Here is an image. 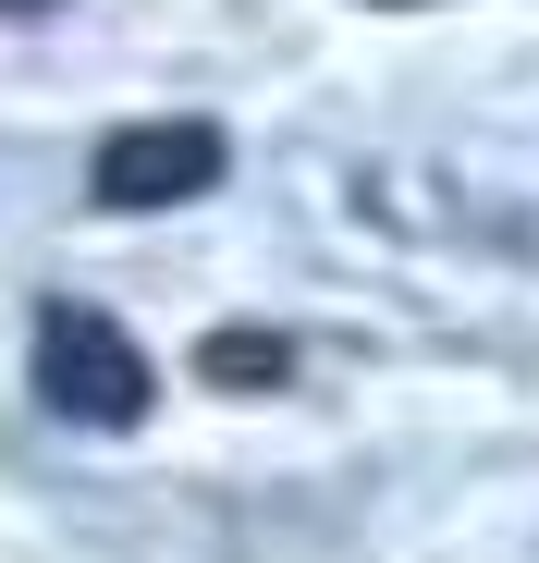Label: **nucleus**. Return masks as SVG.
I'll use <instances>...</instances> for the list:
<instances>
[{
  "label": "nucleus",
  "mask_w": 539,
  "mask_h": 563,
  "mask_svg": "<svg viewBox=\"0 0 539 563\" xmlns=\"http://www.w3.org/2000/svg\"><path fill=\"white\" fill-rule=\"evenodd\" d=\"M197 367H209L221 393H257V380H283L295 355H283V331H209V355H197Z\"/></svg>",
  "instance_id": "nucleus-3"
},
{
  "label": "nucleus",
  "mask_w": 539,
  "mask_h": 563,
  "mask_svg": "<svg viewBox=\"0 0 539 563\" xmlns=\"http://www.w3.org/2000/svg\"><path fill=\"white\" fill-rule=\"evenodd\" d=\"M0 13H50V0H0Z\"/></svg>",
  "instance_id": "nucleus-4"
},
{
  "label": "nucleus",
  "mask_w": 539,
  "mask_h": 563,
  "mask_svg": "<svg viewBox=\"0 0 539 563\" xmlns=\"http://www.w3.org/2000/svg\"><path fill=\"white\" fill-rule=\"evenodd\" d=\"M221 123H123V135H99V172H86V197L99 209H185V197H209L221 184Z\"/></svg>",
  "instance_id": "nucleus-2"
},
{
  "label": "nucleus",
  "mask_w": 539,
  "mask_h": 563,
  "mask_svg": "<svg viewBox=\"0 0 539 563\" xmlns=\"http://www.w3.org/2000/svg\"><path fill=\"white\" fill-rule=\"evenodd\" d=\"M147 355H135V331L111 319V307H37V405L50 417H74V429H135L147 417Z\"/></svg>",
  "instance_id": "nucleus-1"
}]
</instances>
